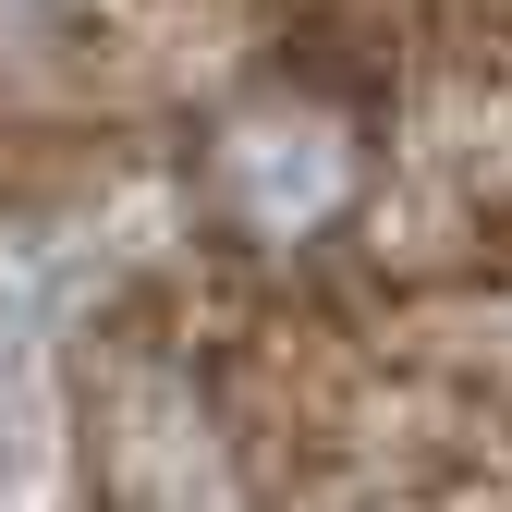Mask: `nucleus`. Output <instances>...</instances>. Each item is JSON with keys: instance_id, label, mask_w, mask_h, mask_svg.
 Listing matches in <instances>:
<instances>
[{"instance_id": "nucleus-1", "label": "nucleus", "mask_w": 512, "mask_h": 512, "mask_svg": "<svg viewBox=\"0 0 512 512\" xmlns=\"http://www.w3.org/2000/svg\"><path fill=\"white\" fill-rule=\"evenodd\" d=\"M220 183H232V208H256L269 232H305V220L342 208L354 147H342L317 110H256V122H232V135H220Z\"/></svg>"}]
</instances>
